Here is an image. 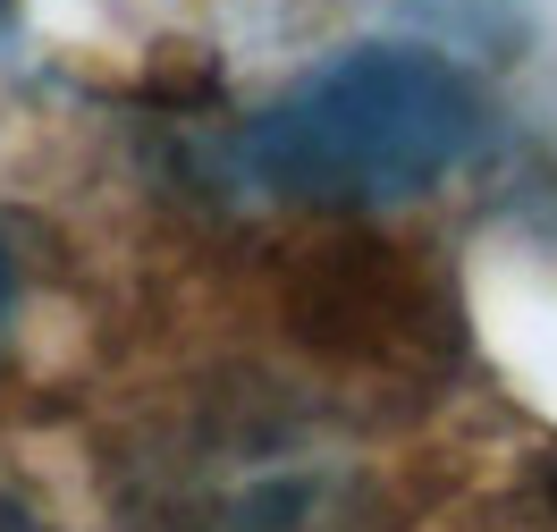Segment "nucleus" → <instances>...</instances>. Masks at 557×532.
<instances>
[{"instance_id":"f257e3e1","label":"nucleus","mask_w":557,"mask_h":532,"mask_svg":"<svg viewBox=\"0 0 557 532\" xmlns=\"http://www.w3.org/2000/svg\"><path fill=\"white\" fill-rule=\"evenodd\" d=\"M482 102L440 51H347L245 127V170L296 203H397L473 152Z\"/></svg>"},{"instance_id":"f03ea898","label":"nucleus","mask_w":557,"mask_h":532,"mask_svg":"<svg viewBox=\"0 0 557 532\" xmlns=\"http://www.w3.org/2000/svg\"><path fill=\"white\" fill-rule=\"evenodd\" d=\"M278 330L355 381H431L456 355V287L422 246L397 237H321L278 271Z\"/></svg>"},{"instance_id":"7ed1b4c3","label":"nucleus","mask_w":557,"mask_h":532,"mask_svg":"<svg viewBox=\"0 0 557 532\" xmlns=\"http://www.w3.org/2000/svg\"><path fill=\"white\" fill-rule=\"evenodd\" d=\"M363 465H338L287 415H245L161 457L152 532H363Z\"/></svg>"},{"instance_id":"20e7f679","label":"nucleus","mask_w":557,"mask_h":532,"mask_svg":"<svg viewBox=\"0 0 557 532\" xmlns=\"http://www.w3.org/2000/svg\"><path fill=\"white\" fill-rule=\"evenodd\" d=\"M0 532H51V524H42L26 498H9V491H0Z\"/></svg>"},{"instance_id":"39448f33","label":"nucleus","mask_w":557,"mask_h":532,"mask_svg":"<svg viewBox=\"0 0 557 532\" xmlns=\"http://www.w3.org/2000/svg\"><path fill=\"white\" fill-rule=\"evenodd\" d=\"M541 507H549V516H557V448H549V457H541Z\"/></svg>"},{"instance_id":"423d86ee","label":"nucleus","mask_w":557,"mask_h":532,"mask_svg":"<svg viewBox=\"0 0 557 532\" xmlns=\"http://www.w3.org/2000/svg\"><path fill=\"white\" fill-rule=\"evenodd\" d=\"M0 313H9V246H0Z\"/></svg>"},{"instance_id":"0eeeda50","label":"nucleus","mask_w":557,"mask_h":532,"mask_svg":"<svg viewBox=\"0 0 557 532\" xmlns=\"http://www.w3.org/2000/svg\"><path fill=\"white\" fill-rule=\"evenodd\" d=\"M0 9H9V0H0Z\"/></svg>"}]
</instances>
